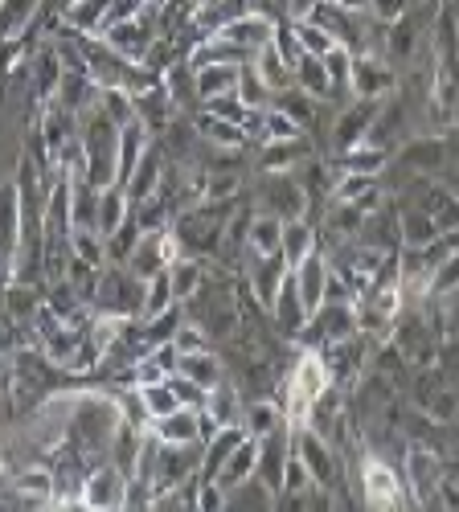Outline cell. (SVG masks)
Returning a JSON list of instances; mask_svg holds the SVG:
<instances>
[{"label": "cell", "instance_id": "obj_44", "mask_svg": "<svg viewBox=\"0 0 459 512\" xmlns=\"http://www.w3.org/2000/svg\"><path fill=\"white\" fill-rule=\"evenodd\" d=\"M316 5H328V0H287V9L296 13V17H308Z\"/></svg>", "mask_w": 459, "mask_h": 512}, {"label": "cell", "instance_id": "obj_16", "mask_svg": "<svg viewBox=\"0 0 459 512\" xmlns=\"http://www.w3.org/2000/svg\"><path fill=\"white\" fill-rule=\"evenodd\" d=\"M25 238V205H21V189L17 185H0V246H5L13 259Z\"/></svg>", "mask_w": 459, "mask_h": 512}, {"label": "cell", "instance_id": "obj_42", "mask_svg": "<svg viewBox=\"0 0 459 512\" xmlns=\"http://www.w3.org/2000/svg\"><path fill=\"white\" fill-rule=\"evenodd\" d=\"M308 103H312V95H291V91H283V99H279L275 107L287 111L296 123H308V119H312V107H308Z\"/></svg>", "mask_w": 459, "mask_h": 512}, {"label": "cell", "instance_id": "obj_10", "mask_svg": "<svg viewBox=\"0 0 459 512\" xmlns=\"http://www.w3.org/2000/svg\"><path fill=\"white\" fill-rule=\"evenodd\" d=\"M287 455H291V431H279L259 439V467H255V480L271 492V496H283V467H287Z\"/></svg>", "mask_w": 459, "mask_h": 512}, {"label": "cell", "instance_id": "obj_29", "mask_svg": "<svg viewBox=\"0 0 459 512\" xmlns=\"http://www.w3.org/2000/svg\"><path fill=\"white\" fill-rule=\"evenodd\" d=\"M296 87H300L304 95H312V99H324V95L332 91V78H328L324 58L300 54V62H296Z\"/></svg>", "mask_w": 459, "mask_h": 512}, {"label": "cell", "instance_id": "obj_18", "mask_svg": "<svg viewBox=\"0 0 459 512\" xmlns=\"http://www.w3.org/2000/svg\"><path fill=\"white\" fill-rule=\"evenodd\" d=\"M287 263H283V254H255V271H250V283H255V295L271 308L275 304V295L287 279Z\"/></svg>", "mask_w": 459, "mask_h": 512}, {"label": "cell", "instance_id": "obj_32", "mask_svg": "<svg viewBox=\"0 0 459 512\" xmlns=\"http://www.w3.org/2000/svg\"><path fill=\"white\" fill-rule=\"evenodd\" d=\"M140 398H144V410H148V422L164 418V414H173L181 410V398L173 390V381L164 377V381H152V386H140Z\"/></svg>", "mask_w": 459, "mask_h": 512}, {"label": "cell", "instance_id": "obj_14", "mask_svg": "<svg viewBox=\"0 0 459 512\" xmlns=\"http://www.w3.org/2000/svg\"><path fill=\"white\" fill-rule=\"evenodd\" d=\"M255 467H259V439H242L234 451H230V459L222 463V472H218V488L230 496L238 484H250V480H255Z\"/></svg>", "mask_w": 459, "mask_h": 512}, {"label": "cell", "instance_id": "obj_15", "mask_svg": "<svg viewBox=\"0 0 459 512\" xmlns=\"http://www.w3.org/2000/svg\"><path fill=\"white\" fill-rule=\"evenodd\" d=\"M308 328L320 336V340H328V345H337V340H353L357 336V312H353V304H324L312 320H308ZM304 328V332H308Z\"/></svg>", "mask_w": 459, "mask_h": 512}, {"label": "cell", "instance_id": "obj_46", "mask_svg": "<svg viewBox=\"0 0 459 512\" xmlns=\"http://www.w3.org/2000/svg\"><path fill=\"white\" fill-rule=\"evenodd\" d=\"M337 5H345V9H353V13H365L369 0H337Z\"/></svg>", "mask_w": 459, "mask_h": 512}, {"label": "cell", "instance_id": "obj_43", "mask_svg": "<svg viewBox=\"0 0 459 512\" xmlns=\"http://www.w3.org/2000/svg\"><path fill=\"white\" fill-rule=\"evenodd\" d=\"M369 9H373V17H378V21L394 25L406 13V0H369Z\"/></svg>", "mask_w": 459, "mask_h": 512}, {"label": "cell", "instance_id": "obj_23", "mask_svg": "<svg viewBox=\"0 0 459 512\" xmlns=\"http://www.w3.org/2000/svg\"><path fill=\"white\" fill-rule=\"evenodd\" d=\"M177 373H185L189 381H197V386L210 394V390H218L222 381H226V369H222V361L214 357V353H185L181 357V365H177Z\"/></svg>", "mask_w": 459, "mask_h": 512}, {"label": "cell", "instance_id": "obj_28", "mask_svg": "<svg viewBox=\"0 0 459 512\" xmlns=\"http://www.w3.org/2000/svg\"><path fill=\"white\" fill-rule=\"evenodd\" d=\"M13 488H17V496H25V500H33V504H50V496L58 492V480H54V472L50 467H25V472L13 480Z\"/></svg>", "mask_w": 459, "mask_h": 512}, {"label": "cell", "instance_id": "obj_3", "mask_svg": "<svg viewBox=\"0 0 459 512\" xmlns=\"http://www.w3.org/2000/svg\"><path fill=\"white\" fill-rule=\"evenodd\" d=\"M103 41L128 62H148L152 46H156V5H140L132 17H123L115 25L103 29Z\"/></svg>", "mask_w": 459, "mask_h": 512}, {"label": "cell", "instance_id": "obj_5", "mask_svg": "<svg viewBox=\"0 0 459 512\" xmlns=\"http://www.w3.org/2000/svg\"><path fill=\"white\" fill-rule=\"evenodd\" d=\"M177 254H181V242H177L173 230H148L144 238H136L128 263H132V271L140 279H152L160 271H169V263L177 259Z\"/></svg>", "mask_w": 459, "mask_h": 512}, {"label": "cell", "instance_id": "obj_33", "mask_svg": "<svg viewBox=\"0 0 459 512\" xmlns=\"http://www.w3.org/2000/svg\"><path fill=\"white\" fill-rule=\"evenodd\" d=\"M169 287H173V300L177 304H185L189 295H197V287H201V263L197 259H177L169 263Z\"/></svg>", "mask_w": 459, "mask_h": 512}, {"label": "cell", "instance_id": "obj_24", "mask_svg": "<svg viewBox=\"0 0 459 512\" xmlns=\"http://www.w3.org/2000/svg\"><path fill=\"white\" fill-rule=\"evenodd\" d=\"M394 82V74L382 66V62H373V58H353V74H349V87H353V95H361V99H378L386 87Z\"/></svg>", "mask_w": 459, "mask_h": 512}, {"label": "cell", "instance_id": "obj_4", "mask_svg": "<svg viewBox=\"0 0 459 512\" xmlns=\"http://www.w3.org/2000/svg\"><path fill=\"white\" fill-rule=\"evenodd\" d=\"M197 467H201V447L197 443H160L156 476H152L156 496H169V492H181L185 484H193Z\"/></svg>", "mask_w": 459, "mask_h": 512}, {"label": "cell", "instance_id": "obj_26", "mask_svg": "<svg viewBox=\"0 0 459 512\" xmlns=\"http://www.w3.org/2000/svg\"><path fill=\"white\" fill-rule=\"evenodd\" d=\"M279 242H283V222L275 218V213H259V218L246 222L250 254H279Z\"/></svg>", "mask_w": 459, "mask_h": 512}, {"label": "cell", "instance_id": "obj_34", "mask_svg": "<svg viewBox=\"0 0 459 512\" xmlns=\"http://www.w3.org/2000/svg\"><path fill=\"white\" fill-rule=\"evenodd\" d=\"M41 0H5L0 5V37H17L25 29H33V13Z\"/></svg>", "mask_w": 459, "mask_h": 512}, {"label": "cell", "instance_id": "obj_47", "mask_svg": "<svg viewBox=\"0 0 459 512\" xmlns=\"http://www.w3.org/2000/svg\"><path fill=\"white\" fill-rule=\"evenodd\" d=\"M140 5H160V0H140Z\"/></svg>", "mask_w": 459, "mask_h": 512}, {"label": "cell", "instance_id": "obj_30", "mask_svg": "<svg viewBox=\"0 0 459 512\" xmlns=\"http://www.w3.org/2000/svg\"><path fill=\"white\" fill-rule=\"evenodd\" d=\"M234 95L250 107V111H263V107H271V87L263 82V74L255 70V62H246V66H238V87H234Z\"/></svg>", "mask_w": 459, "mask_h": 512}, {"label": "cell", "instance_id": "obj_39", "mask_svg": "<svg viewBox=\"0 0 459 512\" xmlns=\"http://www.w3.org/2000/svg\"><path fill=\"white\" fill-rule=\"evenodd\" d=\"M431 291H435V295H451V291H459V250L447 254V259L431 271Z\"/></svg>", "mask_w": 459, "mask_h": 512}, {"label": "cell", "instance_id": "obj_48", "mask_svg": "<svg viewBox=\"0 0 459 512\" xmlns=\"http://www.w3.org/2000/svg\"><path fill=\"white\" fill-rule=\"evenodd\" d=\"M0 5H5V0H0Z\"/></svg>", "mask_w": 459, "mask_h": 512}, {"label": "cell", "instance_id": "obj_20", "mask_svg": "<svg viewBox=\"0 0 459 512\" xmlns=\"http://www.w3.org/2000/svg\"><path fill=\"white\" fill-rule=\"evenodd\" d=\"M107 13H111V0H74V5H66V29L78 33V37L103 33Z\"/></svg>", "mask_w": 459, "mask_h": 512}, {"label": "cell", "instance_id": "obj_40", "mask_svg": "<svg viewBox=\"0 0 459 512\" xmlns=\"http://www.w3.org/2000/svg\"><path fill=\"white\" fill-rule=\"evenodd\" d=\"M37 308V295L25 287V283H13L9 291H5V312H13V316H29Z\"/></svg>", "mask_w": 459, "mask_h": 512}, {"label": "cell", "instance_id": "obj_35", "mask_svg": "<svg viewBox=\"0 0 459 512\" xmlns=\"http://www.w3.org/2000/svg\"><path fill=\"white\" fill-rule=\"evenodd\" d=\"M365 107H353L345 119H341V127H337V144L341 148H353V144H361L365 140V132H369V119H373V103L378 99H361Z\"/></svg>", "mask_w": 459, "mask_h": 512}, {"label": "cell", "instance_id": "obj_9", "mask_svg": "<svg viewBox=\"0 0 459 512\" xmlns=\"http://www.w3.org/2000/svg\"><path fill=\"white\" fill-rule=\"evenodd\" d=\"M123 496H128V472L115 463H99L82 480V504L87 508H123Z\"/></svg>", "mask_w": 459, "mask_h": 512}, {"label": "cell", "instance_id": "obj_8", "mask_svg": "<svg viewBox=\"0 0 459 512\" xmlns=\"http://www.w3.org/2000/svg\"><path fill=\"white\" fill-rule=\"evenodd\" d=\"M222 41H230V46L246 50L250 58H255L263 46H271V37H275V21L263 17V13H242V17H230L214 29Z\"/></svg>", "mask_w": 459, "mask_h": 512}, {"label": "cell", "instance_id": "obj_1", "mask_svg": "<svg viewBox=\"0 0 459 512\" xmlns=\"http://www.w3.org/2000/svg\"><path fill=\"white\" fill-rule=\"evenodd\" d=\"M82 177L95 189L119 185V123L103 107H91L82 127Z\"/></svg>", "mask_w": 459, "mask_h": 512}, {"label": "cell", "instance_id": "obj_11", "mask_svg": "<svg viewBox=\"0 0 459 512\" xmlns=\"http://www.w3.org/2000/svg\"><path fill=\"white\" fill-rule=\"evenodd\" d=\"M406 476H410V496H414V504H427L431 496H439L443 463H439V455L427 451V447H410V451H406Z\"/></svg>", "mask_w": 459, "mask_h": 512}, {"label": "cell", "instance_id": "obj_12", "mask_svg": "<svg viewBox=\"0 0 459 512\" xmlns=\"http://www.w3.org/2000/svg\"><path fill=\"white\" fill-rule=\"evenodd\" d=\"M328 259L316 250V254H308V259L291 271V279H296V291H300V300H304V308H308V320L324 308V279H328Z\"/></svg>", "mask_w": 459, "mask_h": 512}, {"label": "cell", "instance_id": "obj_25", "mask_svg": "<svg viewBox=\"0 0 459 512\" xmlns=\"http://www.w3.org/2000/svg\"><path fill=\"white\" fill-rule=\"evenodd\" d=\"M283 418H287V414H283L275 402L263 398V402H250V406L242 410V422H238V426H242L250 439H267V435H275L279 426H283Z\"/></svg>", "mask_w": 459, "mask_h": 512}, {"label": "cell", "instance_id": "obj_19", "mask_svg": "<svg viewBox=\"0 0 459 512\" xmlns=\"http://www.w3.org/2000/svg\"><path fill=\"white\" fill-rule=\"evenodd\" d=\"M279 254H283V263L296 271L308 254H316V230L304 222V218H291L283 222V242H279Z\"/></svg>", "mask_w": 459, "mask_h": 512}, {"label": "cell", "instance_id": "obj_36", "mask_svg": "<svg viewBox=\"0 0 459 512\" xmlns=\"http://www.w3.org/2000/svg\"><path fill=\"white\" fill-rule=\"evenodd\" d=\"M402 238H406L410 250H427V246H435L439 226L427 218V213H406L402 218Z\"/></svg>", "mask_w": 459, "mask_h": 512}, {"label": "cell", "instance_id": "obj_41", "mask_svg": "<svg viewBox=\"0 0 459 512\" xmlns=\"http://www.w3.org/2000/svg\"><path fill=\"white\" fill-rule=\"evenodd\" d=\"M205 328L201 324H181L177 328V336H173V345H177V353L185 357V353H201L205 349V336H201Z\"/></svg>", "mask_w": 459, "mask_h": 512}, {"label": "cell", "instance_id": "obj_38", "mask_svg": "<svg viewBox=\"0 0 459 512\" xmlns=\"http://www.w3.org/2000/svg\"><path fill=\"white\" fill-rule=\"evenodd\" d=\"M205 136L222 148H238L246 140V127L242 123H230V119H218V115H205Z\"/></svg>", "mask_w": 459, "mask_h": 512}, {"label": "cell", "instance_id": "obj_45", "mask_svg": "<svg viewBox=\"0 0 459 512\" xmlns=\"http://www.w3.org/2000/svg\"><path fill=\"white\" fill-rule=\"evenodd\" d=\"M13 275V254L5 250V246H0V283H5Z\"/></svg>", "mask_w": 459, "mask_h": 512}, {"label": "cell", "instance_id": "obj_27", "mask_svg": "<svg viewBox=\"0 0 459 512\" xmlns=\"http://www.w3.org/2000/svg\"><path fill=\"white\" fill-rule=\"evenodd\" d=\"M267 197H271V209L267 213H275L279 222H291V218H304V189L296 185V181H271V189H267Z\"/></svg>", "mask_w": 459, "mask_h": 512}, {"label": "cell", "instance_id": "obj_31", "mask_svg": "<svg viewBox=\"0 0 459 512\" xmlns=\"http://www.w3.org/2000/svg\"><path fill=\"white\" fill-rule=\"evenodd\" d=\"M185 324V312H181V304H169L164 312H156V316H148V324H144V332H140V340L152 349V345H164V340H173L177 336V328Z\"/></svg>", "mask_w": 459, "mask_h": 512}, {"label": "cell", "instance_id": "obj_22", "mask_svg": "<svg viewBox=\"0 0 459 512\" xmlns=\"http://www.w3.org/2000/svg\"><path fill=\"white\" fill-rule=\"evenodd\" d=\"M255 70L263 74V82L271 87V95H283V91L296 87V66H291L275 46H263V50L255 54Z\"/></svg>", "mask_w": 459, "mask_h": 512}, {"label": "cell", "instance_id": "obj_13", "mask_svg": "<svg viewBox=\"0 0 459 512\" xmlns=\"http://www.w3.org/2000/svg\"><path fill=\"white\" fill-rule=\"evenodd\" d=\"M271 316H275L279 332L291 336V340L304 336V328H308V308H304V300H300V291H296V279H291V271H287V279H283V287H279V295H275Z\"/></svg>", "mask_w": 459, "mask_h": 512}, {"label": "cell", "instance_id": "obj_21", "mask_svg": "<svg viewBox=\"0 0 459 512\" xmlns=\"http://www.w3.org/2000/svg\"><path fill=\"white\" fill-rule=\"evenodd\" d=\"M193 78H197V99H218V95H230L238 87V66L230 62H210V66H193Z\"/></svg>", "mask_w": 459, "mask_h": 512}, {"label": "cell", "instance_id": "obj_2", "mask_svg": "<svg viewBox=\"0 0 459 512\" xmlns=\"http://www.w3.org/2000/svg\"><path fill=\"white\" fill-rule=\"evenodd\" d=\"M328 357L320 353H304L296 361V369H291V381H287V422L291 426H308L312 422V410L320 406V398L328 394Z\"/></svg>", "mask_w": 459, "mask_h": 512}, {"label": "cell", "instance_id": "obj_6", "mask_svg": "<svg viewBox=\"0 0 459 512\" xmlns=\"http://www.w3.org/2000/svg\"><path fill=\"white\" fill-rule=\"evenodd\" d=\"M361 496L369 508H402L406 500V488L402 480L394 476V467L382 463V459H365L361 463Z\"/></svg>", "mask_w": 459, "mask_h": 512}, {"label": "cell", "instance_id": "obj_7", "mask_svg": "<svg viewBox=\"0 0 459 512\" xmlns=\"http://www.w3.org/2000/svg\"><path fill=\"white\" fill-rule=\"evenodd\" d=\"M291 443H296V451H300V459H304L316 488H328L332 480H337V459H332L328 439L320 431H312V426H296V431H291Z\"/></svg>", "mask_w": 459, "mask_h": 512}, {"label": "cell", "instance_id": "obj_37", "mask_svg": "<svg viewBox=\"0 0 459 512\" xmlns=\"http://www.w3.org/2000/svg\"><path fill=\"white\" fill-rule=\"evenodd\" d=\"M62 58L54 54V50H46L37 58V99H50L58 87H62Z\"/></svg>", "mask_w": 459, "mask_h": 512}, {"label": "cell", "instance_id": "obj_17", "mask_svg": "<svg viewBox=\"0 0 459 512\" xmlns=\"http://www.w3.org/2000/svg\"><path fill=\"white\" fill-rule=\"evenodd\" d=\"M148 426H152V435H156L160 443H197V439L205 435V431H201V410H189V406L164 414V418H156V422H148Z\"/></svg>", "mask_w": 459, "mask_h": 512}]
</instances>
